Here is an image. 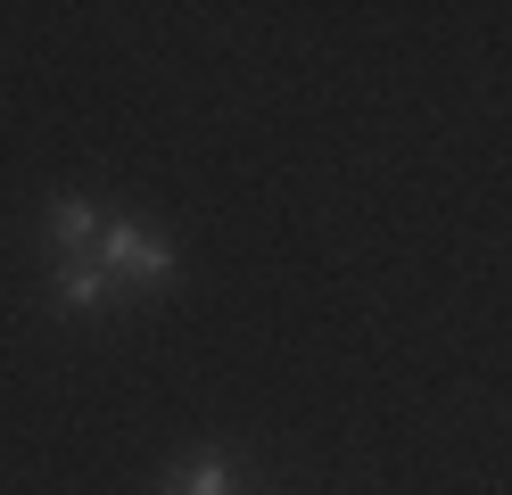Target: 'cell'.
I'll return each instance as SVG.
<instances>
[{
  "instance_id": "1",
  "label": "cell",
  "mask_w": 512,
  "mask_h": 495,
  "mask_svg": "<svg viewBox=\"0 0 512 495\" xmlns=\"http://www.w3.org/2000/svg\"><path fill=\"white\" fill-rule=\"evenodd\" d=\"M100 273L108 281H166L174 273V248L149 240L141 223H116V231H100Z\"/></svg>"
},
{
  "instance_id": "2",
  "label": "cell",
  "mask_w": 512,
  "mask_h": 495,
  "mask_svg": "<svg viewBox=\"0 0 512 495\" xmlns=\"http://www.w3.org/2000/svg\"><path fill=\"white\" fill-rule=\"evenodd\" d=\"M83 240H100V207L91 198H58L50 207V248H83Z\"/></svg>"
},
{
  "instance_id": "3",
  "label": "cell",
  "mask_w": 512,
  "mask_h": 495,
  "mask_svg": "<svg viewBox=\"0 0 512 495\" xmlns=\"http://www.w3.org/2000/svg\"><path fill=\"white\" fill-rule=\"evenodd\" d=\"M108 273H100V264H67V273H58V306H67V314H91V306H108Z\"/></svg>"
},
{
  "instance_id": "4",
  "label": "cell",
  "mask_w": 512,
  "mask_h": 495,
  "mask_svg": "<svg viewBox=\"0 0 512 495\" xmlns=\"http://www.w3.org/2000/svg\"><path fill=\"white\" fill-rule=\"evenodd\" d=\"M174 495H232V462H223V454H199L190 471H174Z\"/></svg>"
}]
</instances>
